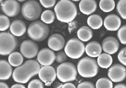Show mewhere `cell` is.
<instances>
[{
	"mask_svg": "<svg viewBox=\"0 0 126 88\" xmlns=\"http://www.w3.org/2000/svg\"><path fill=\"white\" fill-rule=\"evenodd\" d=\"M87 24L91 28L94 29H97L102 26L103 20L101 17L99 15L93 14L88 17Z\"/></svg>",
	"mask_w": 126,
	"mask_h": 88,
	"instance_id": "obj_22",
	"label": "cell"
},
{
	"mask_svg": "<svg viewBox=\"0 0 126 88\" xmlns=\"http://www.w3.org/2000/svg\"><path fill=\"white\" fill-rule=\"evenodd\" d=\"M38 62L44 66L50 65L56 60V55L51 49L44 48L41 49L37 56Z\"/></svg>",
	"mask_w": 126,
	"mask_h": 88,
	"instance_id": "obj_13",
	"label": "cell"
},
{
	"mask_svg": "<svg viewBox=\"0 0 126 88\" xmlns=\"http://www.w3.org/2000/svg\"><path fill=\"white\" fill-rule=\"evenodd\" d=\"M77 37L82 41L87 42L93 37L92 30L87 26H83L79 29L77 32Z\"/></svg>",
	"mask_w": 126,
	"mask_h": 88,
	"instance_id": "obj_21",
	"label": "cell"
},
{
	"mask_svg": "<svg viewBox=\"0 0 126 88\" xmlns=\"http://www.w3.org/2000/svg\"><path fill=\"white\" fill-rule=\"evenodd\" d=\"M4 1V0H0V3H1L2 2H3Z\"/></svg>",
	"mask_w": 126,
	"mask_h": 88,
	"instance_id": "obj_43",
	"label": "cell"
},
{
	"mask_svg": "<svg viewBox=\"0 0 126 88\" xmlns=\"http://www.w3.org/2000/svg\"><path fill=\"white\" fill-rule=\"evenodd\" d=\"M56 72L57 78L63 83L73 81L77 75V70L75 66L69 62L60 64L58 66Z\"/></svg>",
	"mask_w": 126,
	"mask_h": 88,
	"instance_id": "obj_5",
	"label": "cell"
},
{
	"mask_svg": "<svg viewBox=\"0 0 126 88\" xmlns=\"http://www.w3.org/2000/svg\"><path fill=\"white\" fill-rule=\"evenodd\" d=\"M72 1H79L80 0H71Z\"/></svg>",
	"mask_w": 126,
	"mask_h": 88,
	"instance_id": "obj_42",
	"label": "cell"
},
{
	"mask_svg": "<svg viewBox=\"0 0 126 88\" xmlns=\"http://www.w3.org/2000/svg\"><path fill=\"white\" fill-rule=\"evenodd\" d=\"M29 37L35 41H42L49 35V28L47 25L40 21H35L29 26L27 30Z\"/></svg>",
	"mask_w": 126,
	"mask_h": 88,
	"instance_id": "obj_4",
	"label": "cell"
},
{
	"mask_svg": "<svg viewBox=\"0 0 126 88\" xmlns=\"http://www.w3.org/2000/svg\"><path fill=\"white\" fill-rule=\"evenodd\" d=\"M102 49L101 45L98 42L92 41L87 44L85 47V52L88 56L95 58L101 54Z\"/></svg>",
	"mask_w": 126,
	"mask_h": 88,
	"instance_id": "obj_19",
	"label": "cell"
},
{
	"mask_svg": "<svg viewBox=\"0 0 126 88\" xmlns=\"http://www.w3.org/2000/svg\"><path fill=\"white\" fill-rule=\"evenodd\" d=\"M95 87L96 88H113V84L110 80L104 77L97 81Z\"/></svg>",
	"mask_w": 126,
	"mask_h": 88,
	"instance_id": "obj_27",
	"label": "cell"
},
{
	"mask_svg": "<svg viewBox=\"0 0 126 88\" xmlns=\"http://www.w3.org/2000/svg\"><path fill=\"white\" fill-rule=\"evenodd\" d=\"M114 88H126V85L124 84H118L115 85Z\"/></svg>",
	"mask_w": 126,
	"mask_h": 88,
	"instance_id": "obj_39",
	"label": "cell"
},
{
	"mask_svg": "<svg viewBox=\"0 0 126 88\" xmlns=\"http://www.w3.org/2000/svg\"><path fill=\"white\" fill-rule=\"evenodd\" d=\"M85 51L84 44L81 40L76 38L69 39L64 47V52L67 56L73 59H77L82 57Z\"/></svg>",
	"mask_w": 126,
	"mask_h": 88,
	"instance_id": "obj_8",
	"label": "cell"
},
{
	"mask_svg": "<svg viewBox=\"0 0 126 88\" xmlns=\"http://www.w3.org/2000/svg\"><path fill=\"white\" fill-rule=\"evenodd\" d=\"M39 1L44 7L50 8L55 5L56 0H39Z\"/></svg>",
	"mask_w": 126,
	"mask_h": 88,
	"instance_id": "obj_34",
	"label": "cell"
},
{
	"mask_svg": "<svg viewBox=\"0 0 126 88\" xmlns=\"http://www.w3.org/2000/svg\"><path fill=\"white\" fill-rule=\"evenodd\" d=\"M28 88H44L43 83L38 79L32 80L28 85Z\"/></svg>",
	"mask_w": 126,
	"mask_h": 88,
	"instance_id": "obj_31",
	"label": "cell"
},
{
	"mask_svg": "<svg viewBox=\"0 0 126 88\" xmlns=\"http://www.w3.org/2000/svg\"><path fill=\"white\" fill-rule=\"evenodd\" d=\"M103 25L106 29L110 31H116L120 28L121 25V20L117 15L111 14L107 15L105 18Z\"/></svg>",
	"mask_w": 126,
	"mask_h": 88,
	"instance_id": "obj_15",
	"label": "cell"
},
{
	"mask_svg": "<svg viewBox=\"0 0 126 88\" xmlns=\"http://www.w3.org/2000/svg\"><path fill=\"white\" fill-rule=\"evenodd\" d=\"M57 72L55 68L50 65L44 66L40 68L38 72L39 79L43 82L46 86H50L55 80Z\"/></svg>",
	"mask_w": 126,
	"mask_h": 88,
	"instance_id": "obj_11",
	"label": "cell"
},
{
	"mask_svg": "<svg viewBox=\"0 0 126 88\" xmlns=\"http://www.w3.org/2000/svg\"><path fill=\"white\" fill-rule=\"evenodd\" d=\"M77 68L79 75L85 78L93 77L99 71L97 62L90 57H85L80 59L77 63Z\"/></svg>",
	"mask_w": 126,
	"mask_h": 88,
	"instance_id": "obj_3",
	"label": "cell"
},
{
	"mask_svg": "<svg viewBox=\"0 0 126 88\" xmlns=\"http://www.w3.org/2000/svg\"><path fill=\"white\" fill-rule=\"evenodd\" d=\"M0 88H9V87L7 84L1 81L0 82Z\"/></svg>",
	"mask_w": 126,
	"mask_h": 88,
	"instance_id": "obj_40",
	"label": "cell"
},
{
	"mask_svg": "<svg viewBox=\"0 0 126 88\" xmlns=\"http://www.w3.org/2000/svg\"><path fill=\"white\" fill-rule=\"evenodd\" d=\"M67 59V55L63 51H59L56 55V61L60 63L64 62Z\"/></svg>",
	"mask_w": 126,
	"mask_h": 88,
	"instance_id": "obj_33",
	"label": "cell"
},
{
	"mask_svg": "<svg viewBox=\"0 0 126 88\" xmlns=\"http://www.w3.org/2000/svg\"><path fill=\"white\" fill-rule=\"evenodd\" d=\"M11 88H26V87L22 84H16L12 86Z\"/></svg>",
	"mask_w": 126,
	"mask_h": 88,
	"instance_id": "obj_38",
	"label": "cell"
},
{
	"mask_svg": "<svg viewBox=\"0 0 126 88\" xmlns=\"http://www.w3.org/2000/svg\"><path fill=\"white\" fill-rule=\"evenodd\" d=\"M77 88H95V87L92 83L89 81H84L79 84Z\"/></svg>",
	"mask_w": 126,
	"mask_h": 88,
	"instance_id": "obj_35",
	"label": "cell"
},
{
	"mask_svg": "<svg viewBox=\"0 0 126 88\" xmlns=\"http://www.w3.org/2000/svg\"><path fill=\"white\" fill-rule=\"evenodd\" d=\"M54 11L57 19L62 22H72L77 14L76 5L69 0H61L55 5Z\"/></svg>",
	"mask_w": 126,
	"mask_h": 88,
	"instance_id": "obj_2",
	"label": "cell"
},
{
	"mask_svg": "<svg viewBox=\"0 0 126 88\" xmlns=\"http://www.w3.org/2000/svg\"><path fill=\"white\" fill-rule=\"evenodd\" d=\"M40 69V66L37 61L34 59L28 60L14 70L12 78L16 82L25 84L32 77L38 74Z\"/></svg>",
	"mask_w": 126,
	"mask_h": 88,
	"instance_id": "obj_1",
	"label": "cell"
},
{
	"mask_svg": "<svg viewBox=\"0 0 126 88\" xmlns=\"http://www.w3.org/2000/svg\"><path fill=\"white\" fill-rule=\"evenodd\" d=\"M79 7L82 13L86 15H90L95 11L97 3L95 0H81Z\"/></svg>",
	"mask_w": 126,
	"mask_h": 88,
	"instance_id": "obj_18",
	"label": "cell"
},
{
	"mask_svg": "<svg viewBox=\"0 0 126 88\" xmlns=\"http://www.w3.org/2000/svg\"><path fill=\"white\" fill-rule=\"evenodd\" d=\"M26 25L25 22L19 19L15 20L10 24L9 30L11 33L15 36H21L26 31Z\"/></svg>",
	"mask_w": 126,
	"mask_h": 88,
	"instance_id": "obj_17",
	"label": "cell"
},
{
	"mask_svg": "<svg viewBox=\"0 0 126 88\" xmlns=\"http://www.w3.org/2000/svg\"><path fill=\"white\" fill-rule=\"evenodd\" d=\"M62 88H76L75 86L71 83H66L63 85Z\"/></svg>",
	"mask_w": 126,
	"mask_h": 88,
	"instance_id": "obj_36",
	"label": "cell"
},
{
	"mask_svg": "<svg viewBox=\"0 0 126 88\" xmlns=\"http://www.w3.org/2000/svg\"><path fill=\"white\" fill-rule=\"evenodd\" d=\"M10 20L6 15L1 14L0 15V30L4 31L10 27Z\"/></svg>",
	"mask_w": 126,
	"mask_h": 88,
	"instance_id": "obj_29",
	"label": "cell"
},
{
	"mask_svg": "<svg viewBox=\"0 0 126 88\" xmlns=\"http://www.w3.org/2000/svg\"><path fill=\"white\" fill-rule=\"evenodd\" d=\"M18 0V1H20V2H22V1H26V0Z\"/></svg>",
	"mask_w": 126,
	"mask_h": 88,
	"instance_id": "obj_41",
	"label": "cell"
},
{
	"mask_svg": "<svg viewBox=\"0 0 126 88\" xmlns=\"http://www.w3.org/2000/svg\"><path fill=\"white\" fill-rule=\"evenodd\" d=\"M23 56L18 52H14L11 53L8 57V61L11 65L14 67L20 66L23 62Z\"/></svg>",
	"mask_w": 126,
	"mask_h": 88,
	"instance_id": "obj_24",
	"label": "cell"
},
{
	"mask_svg": "<svg viewBox=\"0 0 126 88\" xmlns=\"http://www.w3.org/2000/svg\"><path fill=\"white\" fill-rule=\"evenodd\" d=\"M52 85L53 87L55 88H62L63 86V84H62V83H60L58 81H55L53 82Z\"/></svg>",
	"mask_w": 126,
	"mask_h": 88,
	"instance_id": "obj_37",
	"label": "cell"
},
{
	"mask_svg": "<svg viewBox=\"0 0 126 88\" xmlns=\"http://www.w3.org/2000/svg\"><path fill=\"white\" fill-rule=\"evenodd\" d=\"M20 52L26 58L32 59L37 55L39 47L37 44L33 40H24L20 45Z\"/></svg>",
	"mask_w": 126,
	"mask_h": 88,
	"instance_id": "obj_9",
	"label": "cell"
},
{
	"mask_svg": "<svg viewBox=\"0 0 126 88\" xmlns=\"http://www.w3.org/2000/svg\"><path fill=\"white\" fill-rule=\"evenodd\" d=\"M21 11L25 19L29 21H34L40 17L42 8L37 1L29 0L22 5Z\"/></svg>",
	"mask_w": 126,
	"mask_h": 88,
	"instance_id": "obj_7",
	"label": "cell"
},
{
	"mask_svg": "<svg viewBox=\"0 0 126 88\" xmlns=\"http://www.w3.org/2000/svg\"><path fill=\"white\" fill-rule=\"evenodd\" d=\"M119 48L118 40L112 36H108L104 38L102 42V48L107 54L111 55L116 53Z\"/></svg>",
	"mask_w": 126,
	"mask_h": 88,
	"instance_id": "obj_14",
	"label": "cell"
},
{
	"mask_svg": "<svg viewBox=\"0 0 126 88\" xmlns=\"http://www.w3.org/2000/svg\"><path fill=\"white\" fill-rule=\"evenodd\" d=\"M17 46V39L12 33L4 31L0 33V54L1 56L10 55Z\"/></svg>",
	"mask_w": 126,
	"mask_h": 88,
	"instance_id": "obj_6",
	"label": "cell"
},
{
	"mask_svg": "<svg viewBox=\"0 0 126 88\" xmlns=\"http://www.w3.org/2000/svg\"><path fill=\"white\" fill-rule=\"evenodd\" d=\"M108 76L110 79L114 82H122L126 78V68L120 64H114L108 69Z\"/></svg>",
	"mask_w": 126,
	"mask_h": 88,
	"instance_id": "obj_10",
	"label": "cell"
},
{
	"mask_svg": "<svg viewBox=\"0 0 126 88\" xmlns=\"http://www.w3.org/2000/svg\"><path fill=\"white\" fill-rule=\"evenodd\" d=\"M113 62L112 57L110 54L103 53L100 54L97 58V62L98 65L102 68L109 67Z\"/></svg>",
	"mask_w": 126,
	"mask_h": 88,
	"instance_id": "obj_23",
	"label": "cell"
},
{
	"mask_svg": "<svg viewBox=\"0 0 126 88\" xmlns=\"http://www.w3.org/2000/svg\"><path fill=\"white\" fill-rule=\"evenodd\" d=\"M99 7L104 12H109L112 11L115 6L114 0H100Z\"/></svg>",
	"mask_w": 126,
	"mask_h": 88,
	"instance_id": "obj_25",
	"label": "cell"
},
{
	"mask_svg": "<svg viewBox=\"0 0 126 88\" xmlns=\"http://www.w3.org/2000/svg\"><path fill=\"white\" fill-rule=\"evenodd\" d=\"M118 59L119 61L126 66V47L122 48L118 55Z\"/></svg>",
	"mask_w": 126,
	"mask_h": 88,
	"instance_id": "obj_32",
	"label": "cell"
},
{
	"mask_svg": "<svg viewBox=\"0 0 126 88\" xmlns=\"http://www.w3.org/2000/svg\"><path fill=\"white\" fill-rule=\"evenodd\" d=\"M65 44L63 37L58 33L51 35L48 40V45L52 50L58 51L62 50Z\"/></svg>",
	"mask_w": 126,
	"mask_h": 88,
	"instance_id": "obj_16",
	"label": "cell"
},
{
	"mask_svg": "<svg viewBox=\"0 0 126 88\" xmlns=\"http://www.w3.org/2000/svg\"><path fill=\"white\" fill-rule=\"evenodd\" d=\"M1 10L8 17L17 16L20 11V5L16 0H5L1 3Z\"/></svg>",
	"mask_w": 126,
	"mask_h": 88,
	"instance_id": "obj_12",
	"label": "cell"
},
{
	"mask_svg": "<svg viewBox=\"0 0 126 88\" xmlns=\"http://www.w3.org/2000/svg\"><path fill=\"white\" fill-rule=\"evenodd\" d=\"M12 73V68L10 64L5 59L0 60V80L5 81L8 80Z\"/></svg>",
	"mask_w": 126,
	"mask_h": 88,
	"instance_id": "obj_20",
	"label": "cell"
},
{
	"mask_svg": "<svg viewBox=\"0 0 126 88\" xmlns=\"http://www.w3.org/2000/svg\"><path fill=\"white\" fill-rule=\"evenodd\" d=\"M54 13L50 10H46L41 15V20L45 24H49L53 23L55 20Z\"/></svg>",
	"mask_w": 126,
	"mask_h": 88,
	"instance_id": "obj_26",
	"label": "cell"
},
{
	"mask_svg": "<svg viewBox=\"0 0 126 88\" xmlns=\"http://www.w3.org/2000/svg\"><path fill=\"white\" fill-rule=\"evenodd\" d=\"M117 11L119 15L126 20V0H119L117 4Z\"/></svg>",
	"mask_w": 126,
	"mask_h": 88,
	"instance_id": "obj_28",
	"label": "cell"
},
{
	"mask_svg": "<svg viewBox=\"0 0 126 88\" xmlns=\"http://www.w3.org/2000/svg\"><path fill=\"white\" fill-rule=\"evenodd\" d=\"M117 37L122 44L126 45V25L122 26L118 29Z\"/></svg>",
	"mask_w": 126,
	"mask_h": 88,
	"instance_id": "obj_30",
	"label": "cell"
}]
</instances>
